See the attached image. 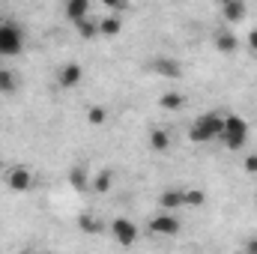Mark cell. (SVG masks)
<instances>
[{
	"mask_svg": "<svg viewBox=\"0 0 257 254\" xmlns=\"http://www.w3.org/2000/svg\"><path fill=\"white\" fill-rule=\"evenodd\" d=\"M221 129H224V114L218 111H209V114H200L189 129V141L192 144H209V141H218L221 138Z\"/></svg>",
	"mask_w": 257,
	"mask_h": 254,
	"instance_id": "obj_1",
	"label": "cell"
},
{
	"mask_svg": "<svg viewBox=\"0 0 257 254\" xmlns=\"http://www.w3.org/2000/svg\"><path fill=\"white\" fill-rule=\"evenodd\" d=\"M248 135H251V132H248V123H245L239 114H224V129H221V138H218V141H221L227 150H233V153L242 150V147L248 144Z\"/></svg>",
	"mask_w": 257,
	"mask_h": 254,
	"instance_id": "obj_2",
	"label": "cell"
},
{
	"mask_svg": "<svg viewBox=\"0 0 257 254\" xmlns=\"http://www.w3.org/2000/svg\"><path fill=\"white\" fill-rule=\"evenodd\" d=\"M24 51V30L15 21H0V57H18Z\"/></svg>",
	"mask_w": 257,
	"mask_h": 254,
	"instance_id": "obj_3",
	"label": "cell"
},
{
	"mask_svg": "<svg viewBox=\"0 0 257 254\" xmlns=\"http://www.w3.org/2000/svg\"><path fill=\"white\" fill-rule=\"evenodd\" d=\"M111 239H114L117 245H123V248L135 245V242H138V224H135L132 218H126V215H117V218L111 221Z\"/></svg>",
	"mask_w": 257,
	"mask_h": 254,
	"instance_id": "obj_4",
	"label": "cell"
},
{
	"mask_svg": "<svg viewBox=\"0 0 257 254\" xmlns=\"http://www.w3.org/2000/svg\"><path fill=\"white\" fill-rule=\"evenodd\" d=\"M180 230H183V224L174 212H162V215L150 218V233L153 236H177Z\"/></svg>",
	"mask_w": 257,
	"mask_h": 254,
	"instance_id": "obj_5",
	"label": "cell"
},
{
	"mask_svg": "<svg viewBox=\"0 0 257 254\" xmlns=\"http://www.w3.org/2000/svg\"><path fill=\"white\" fill-rule=\"evenodd\" d=\"M6 186H9V191H15V194L30 191L33 189V174H30V168H24V165L9 168V171H6Z\"/></svg>",
	"mask_w": 257,
	"mask_h": 254,
	"instance_id": "obj_6",
	"label": "cell"
},
{
	"mask_svg": "<svg viewBox=\"0 0 257 254\" xmlns=\"http://www.w3.org/2000/svg\"><path fill=\"white\" fill-rule=\"evenodd\" d=\"M81 81H84V66L81 63H63L60 66V72H57V84H60L63 90H75Z\"/></svg>",
	"mask_w": 257,
	"mask_h": 254,
	"instance_id": "obj_7",
	"label": "cell"
},
{
	"mask_svg": "<svg viewBox=\"0 0 257 254\" xmlns=\"http://www.w3.org/2000/svg\"><path fill=\"white\" fill-rule=\"evenodd\" d=\"M159 206H162V212H180L183 206H186V189H165L159 194Z\"/></svg>",
	"mask_w": 257,
	"mask_h": 254,
	"instance_id": "obj_8",
	"label": "cell"
},
{
	"mask_svg": "<svg viewBox=\"0 0 257 254\" xmlns=\"http://www.w3.org/2000/svg\"><path fill=\"white\" fill-rule=\"evenodd\" d=\"M150 69L156 72V75H162V78H180L183 75V63L177 60V57H156Z\"/></svg>",
	"mask_w": 257,
	"mask_h": 254,
	"instance_id": "obj_9",
	"label": "cell"
},
{
	"mask_svg": "<svg viewBox=\"0 0 257 254\" xmlns=\"http://www.w3.org/2000/svg\"><path fill=\"white\" fill-rule=\"evenodd\" d=\"M245 15H248V6H245L242 0H224V6H221L224 24H239Z\"/></svg>",
	"mask_w": 257,
	"mask_h": 254,
	"instance_id": "obj_10",
	"label": "cell"
},
{
	"mask_svg": "<svg viewBox=\"0 0 257 254\" xmlns=\"http://www.w3.org/2000/svg\"><path fill=\"white\" fill-rule=\"evenodd\" d=\"M63 12H66V18H69V21L81 24L84 18H90V3H87V0H66Z\"/></svg>",
	"mask_w": 257,
	"mask_h": 254,
	"instance_id": "obj_11",
	"label": "cell"
},
{
	"mask_svg": "<svg viewBox=\"0 0 257 254\" xmlns=\"http://www.w3.org/2000/svg\"><path fill=\"white\" fill-rule=\"evenodd\" d=\"M111 189H114V171H111V168H102V171L93 177L90 191H96V194H108Z\"/></svg>",
	"mask_w": 257,
	"mask_h": 254,
	"instance_id": "obj_12",
	"label": "cell"
},
{
	"mask_svg": "<svg viewBox=\"0 0 257 254\" xmlns=\"http://www.w3.org/2000/svg\"><path fill=\"white\" fill-rule=\"evenodd\" d=\"M215 48H218L221 54H233V51L239 48V39L233 36V30H224V27H221V30L215 33Z\"/></svg>",
	"mask_w": 257,
	"mask_h": 254,
	"instance_id": "obj_13",
	"label": "cell"
},
{
	"mask_svg": "<svg viewBox=\"0 0 257 254\" xmlns=\"http://www.w3.org/2000/svg\"><path fill=\"white\" fill-rule=\"evenodd\" d=\"M69 186H72L75 191L90 189V180H87V168H84V165H75V168L69 171Z\"/></svg>",
	"mask_w": 257,
	"mask_h": 254,
	"instance_id": "obj_14",
	"label": "cell"
},
{
	"mask_svg": "<svg viewBox=\"0 0 257 254\" xmlns=\"http://www.w3.org/2000/svg\"><path fill=\"white\" fill-rule=\"evenodd\" d=\"M120 30H123L120 15H105L99 21V36H120Z\"/></svg>",
	"mask_w": 257,
	"mask_h": 254,
	"instance_id": "obj_15",
	"label": "cell"
},
{
	"mask_svg": "<svg viewBox=\"0 0 257 254\" xmlns=\"http://www.w3.org/2000/svg\"><path fill=\"white\" fill-rule=\"evenodd\" d=\"M15 90H18V78H15V72L6 69V66H0V93H3V96H12Z\"/></svg>",
	"mask_w": 257,
	"mask_h": 254,
	"instance_id": "obj_16",
	"label": "cell"
},
{
	"mask_svg": "<svg viewBox=\"0 0 257 254\" xmlns=\"http://www.w3.org/2000/svg\"><path fill=\"white\" fill-rule=\"evenodd\" d=\"M159 105H162V111H180V108L186 105V99H183L177 90H168V93H162Z\"/></svg>",
	"mask_w": 257,
	"mask_h": 254,
	"instance_id": "obj_17",
	"label": "cell"
},
{
	"mask_svg": "<svg viewBox=\"0 0 257 254\" xmlns=\"http://www.w3.org/2000/svg\"><path fill=\"white\" fill-rule=\"evenodd\" d=\"M150 147H153L156 153H165V150L171 147V135H168L165 129H153V132H150Z\"/></svg>",
	"mask_w": 257,
	"mask_h": 254,
	"instance_id": "obj_18",
	"label": "cell"
},
{
	"mask_svg": "<svg viewBox=\"0 0 257 254\" xmlns=\"http://www.w3.org/2000/svg\"><path fill=\"white\" fill-rule=\"evenodd\" d=\"M78 27V33L84 36V39H93V36H99V21H93V18H84L81 24H75Z\"/></svg>",
	"mask_w": 257,
	"mask_h": 254,
	"instance_id": "obj_19",
	"label": "cell"
},
{
	"mask_svg": "<svg viewBox=\"0 0 257 254\" xmlns=\"http://www.w3.org/2000/svg\"><path fill=\"white\" fill-rule=\"evenodd\" d=\"M108 120V108H102V105H93L90 111H87V123L90 126H102Z\"/></svg>",
	"mask_w": 257,
	"mask_h": 254,
	"instance_id": "obj_20",
	"label": "cell"
},
{
	"mask_svg": "<svg viewBox=\"0 0 257 254\" xmlns=\"http://www.w3.org/2000/svg\"><path fill=\"white\" fill-rule=\"evenodd\" d=\"M78 227H81L84 233H96V230H99V221L93 218V212H84V215L78 218Z\"/></svg>",
	"mask_w": 257,
	"mask_h": 254,
	"instance_id": "obj_21",
	"label": "cell"
},
{
	"mask_svg": "<svg viewBox=\"0 0 257 254\" xmlns=\"http://www.w3.org/2000/svg\"><path fill=\"white\" fill-rule=\"evenodd\" d=\"M206 203V194L200 189H186V206H203Z\"/></svg>",
	"mask_w": 257,
	"mask_h": 254,
	"instance_id": "obj_22",
	"label": "cell"
},
{
	"mask_svg": "<svg viewBox=\"0 0 257 254\" xmlns=\"http://www.w3.org/2000/svg\"><path fill=\"white\" fill-rule=\"evenodd\" d=\"M245 171H248V174H257V153L245 156Z\"/></svg>",
	"mask_w": 257,
	"mask_h": 254,
	"instance_id": "obj_23",
	"label": "cell"
},
{
	"mask_svg": "<svg viewBox=\"0 0 257 254\" xmlns=\"http://www.w3.org/2000/svg\"><path fill=\"white\" fill-rule=\"evenodd\" d=\"M105 3H108V6H111L114 12H123V9L128 6V3H120V0H105Z\"/></svg>",
	"mask_w": 257,
	"mask_h": 254,
	"instance_id": "obj_24",
	"label": "cell"
},
{
	"mask_svg": "<svg viewBox=\"0 0 257 254\" xmlns=\"http://www.w3.org/2000/svg\"><path fill=\"white\" fill-rule=\"evenodd\" d=\"M245 254H257V236H251V239L245 242Z\"/></svg>",
	"mask_w": 257,
	"mask_h": 254,
	"instance_id": "obj_25",
	"label": "cell"
},
{
	"mask_svg": "<svg viewBox=\"0 0 257 254\" xmlns=\"http://www.w3.org/2000/svg\"><path fill=\"white\" fill-rule=\"evenodd\" d=\"M248 51H257V30L248 33Z\"/></svg>",
	"mask_w": 257,
	"mask_h": 254,
	"instance_id": "obj_26",
	"label": "cell"
},
{
	"mask_svg": "<svg viewBox=\"0 0 257 254\" xmlns=\"http://www.w3.org/2000/svg\"><path fill=\"white\" fill-rule=\"evenodd\" d=\"M21 254H36V251H21Z\"/></svg>",
	"mask_w": 257,
	"mask_h": 254,
	"instance_id": "obj_27",
	"label": "cell"
},
{
	"mask_svg": "<svg viewBox=\"0 0 257 254\" xmlns=\"http://www.w3.org/2000/svg\"><path fill=\"white\" fill-rule=\"evenodd\" d=\"M0 168H3V165H0Z\"/></svg>",
	"mask_w": 257,
	"mask_h": 254,
	"instance_id": "obj_28",
	"label": "cell"
}]
</instances>
